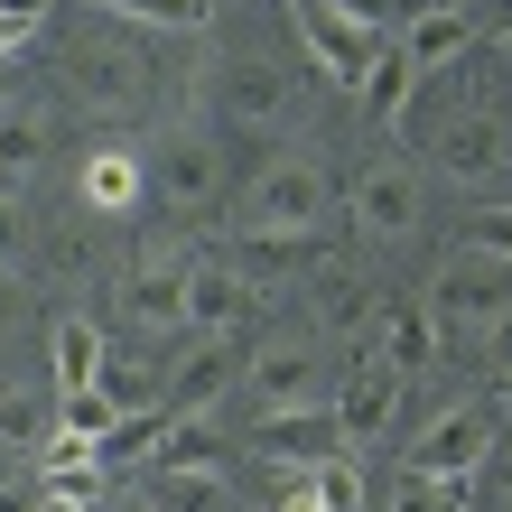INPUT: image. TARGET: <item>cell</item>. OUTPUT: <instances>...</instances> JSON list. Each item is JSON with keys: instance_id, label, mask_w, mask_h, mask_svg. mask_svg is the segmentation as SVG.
<instances>
[{"instance_id": "26", "label": "cell", "mask_w": 512, "mask_h": 512, "mask_svg": "<svg viewBox=\"0 0 512 512\" xmlns=\"http://www.w3.org/2000/svg\"><path fill=\"white\" fill-rule=\"evenodd\" d=\"M354 94H364V112H373L382 131H401V112H410V94H419V75L401 66V56H382V66H373L364 84H354Z\"/></svg>"}, {"instance_id": "18", "label": "cell", "mask_w": 512, "mask_h": 512, "mask_svg": "<svg viewBox=\"0 0 512 512\" xmlns=\"http://www.w3.org/2000/svg\"><path fill=\"white\" fill-rule=\"evenodd\" d=\"M38 168H47V103L0 94V196H19Z\"/></svg>"}, {"instance_id": "2", "label": "cell", "mask_w": 512, "mask_h": 512, "mask_svg": "<svg viewBox=\"0 0 512 512\" xmlns=\"http://www.w3.org/2000/svg\"><path fill=\"white\" fill-rule=\"evenodd\" d=\"M326 168L308 159V149H280L252 187H243V224H261V233H317V215H326Z\"/></svg>"}, {"instance_id": "9", "label": "cell", "mask_w": 512, "mask_h": 512, "mask_svg": "<svg viewBox=\"0 0 512 512\" xmlns=\"http://www.w3.org/2000/svg\"><path fill=\"white\" fill-rule=\"evenodd\" d=\"M261 466H326V457H345V429H336V410L326 401H308V410H261V429L243 438Z\"/></svg>"}, {"instance_id": "35", "label": "cell", "mask_w": 512, "mask_h": 512, "mask_svg": "<svg viewBox=\"0 0 512 512\" xmlns=\"http://www.w3.org/2000/svg\"><path fill=\"white\" fill-rule=\"evenodd\" d=\"M494 38H512V0H494Z\"/></svg>"}, {"instance_id": "32", "label": "cell", "mask_w": 512, "mask_h": 512, "mask_svg": "<svg viewBox=\"0 0 512 512\" xmlns=\"http://www.w3.org/2000/svg\"><path fill=\"white\" fill-rule=\"evenodd\" d=\"M19 252H28V224H19V205L0 196V280H10V270H19Z\"/></svg>"}, {"instance_id": "15", "label": "cell", "mask_w": 512, "mask_h": 512, "mask_svg": "<svg viewBox=\"0 0 512 512\" xmlns=\"http://www.w3.org/2000/svg\"><path fill=\"white\" fill-rule=\"evenodd\" d=\"M233 382H243V354H233V336H205V345L177 354V373H168V391H159V410H168V419H196V410H215Z\"/></svg>"}, {"instance_id": "12", "label": "cell", "mask_w": 512, "mask_h": 512, "mask_svg": "<svg viewBox=\"0 0 512 512\" xmlns=\"http://www.w3.org/2000/svg\"><path fill=\"white\" fill-rule=\"evenodd\" d=\"M140 187H149V159L131 140H94L75 159V205L84 215H140Z\"/></svg>"}, {"instance_id": "36", "label": "cell", "mask_w": 512, "mask_h": 512, "mask_svg": "<svg viewBox=\"0 0 512 512\" xmlns=\"http://www.w3.org/2000/svg\"><path fill=\"white\" fill-rule=\"evenodd\" d=\"M94 512H159V503H94Z\"/></svg>"}, {"instance_id": "27", "label": "cell", "mask_w": 512, "mask_h": 512, "mask_svg": "<svg viewBox=\"0 0 512 512\" xmlns=\"http://www.w3.org/2000/svg\"><path fill=\"white\" fill-rule=\"evenodd\" d=\"M391 512H475L466 485H447V475H401L391 485Z\"/></svg>"}, {"instance_id": "13", "label": "cell", "mask_w": 512, "mask_h": 512, "mask_svg": "<svg viewBox=\"0 0 512 512\" xmlns=\"http://www.w3.org/2000/svg\"><path fill=\"white\" fill-rule=\"evenodd\" d=\"M429 159H438V177L447 187H503V168H512V149H503V131L485 122V112H466V122H447L438 140H429Z\"/></svg>"}, {"instance_id": "21", "label": "cell", "mask_w": 512, "mask_h": 512, "mask_svg": "<svg viewBox=\"0 0 512 512\" xmlns=\"http://www.w3.org/2000/svg\"><path fill=\"white\" fill-rule=\"evenodd\" d=\"M131 317L149 326V336L187 326V261H177V252H149V261H140V280H131Z\"/></svg>"}, {"instance_id": "24", "label": "cell", "mask_w": 512, "mask_h": 512, "mask_svg": "<svg viewBox=\"0 0 512 512\" xmlns=\"http://www.w3.org/2000/svg\"><path fill=\"white\" fill-rule=\"evenodd\" d=\"M373 326H382L373 345H382L401 373H429V364H438V317H429V308H391V317H373Z\"/></svg>"}, {"instance_id": "23", "label": "cell", "mask_w": 512, "mask_h": 512, "mask_svg": "<svg viewBox=\"0 0 512 512\" xmlns=\"http://www.w3.org/2000/svg\"><path fill=\"white\" fill-rule=\"evenodd\" d=\"M56 429V410H47V391H28V382H0V457H38V438Z\"/></svg>"}, {"instance_id": "16", "label": "cell", "mask_w": 512, "mask_h": 512, "mask_svg": "<svg viewBox=\"0 0 512 512\" xmlns=\"http://www.w3.org/2000/svg\"><path fill=\"white\" fill-rule=\"evenodd\" d=\"M466 47H475V19H466V10H410L401 28H391V56H401L410 75H438V66H457Z\"/></svg>"}, {"instance_id": "25", "label": "cell", "mask_w": 512, "mask_h": 512, "mask_svg": "<svg viewBox=\"0 0 512 512\" xmlns=\"http://www.w3.org/2000/svg\"><path fill=\"white\" fill-rule=\"evenodd\" d=\"M122 419H131V401H122V391H66V401H56V429H66V438H112V429H122Z\"/></svg>"}, {"instance_id": "33", "label": "cell", "mask_w": 512, "mask_h": 512, "mask_svg": "<svg viewBox=\"0 0 512 512\" xmlns=\"http://www.w3.org/2000/svg\"><path fill=\"white\" fill-rule=\"evenodd\" d=\"M485 466H494V485H503V503H512V438H494V457H485Z\"/></svg>"}, {"instance_id": "3", "label": "cell", "mask_w": 512, "mask_h": 512, "mask_svg": "<svg viewBox=\"0 0 512 512\" xmlns=\"http://www.w3.org/2000/svg\"><path fill=\"white\" fill-rule=\"evenodd\" d=\"M289 19H298V47H308L336 84H364L382 56H391V28L354 19V10H336V0H289Z\"/></svg>"}, {"instance_id": "28", "label": "cell", "mask_w": 512, "mask_h": 512, "mask_svg": "<svg viewBox=\"0 0 512 512\" xmlns=\"http://www.w3.org/2000/svg\"><path fill=\"white\" fill-rule=\"evenodd\" d=\"M84 10H112V19H149V28H205V0H84Z\"/></svg>"}, {"instance_id": "29", "label": "cell", "mask_w": 512, "mask_h": 512, "mask_svg": "<svg viewBox=\"0 0 512 512\" xmlns=\"http://www.w3.org/2000/svg\"><path fill=\"white\" fill-rule=\"evenodd\" d=\"M466 252H494V261H512V205H485V215H466V233H457Z\"/></svg>"}, {"instance_id": "31", "label": "cell", "mask_w": 512, "mask_h": 512, "mask_svg": "<svg viewBox=\"0 0 512 512\" xmlns=\"http://www.w3.org/2000/svg\"><path fill=\"white\" fill-rule=\"evenodd\" d=\"M475 336H485V373H494V382H512V308H503V317H485Z\"/></svg>"}, {"instance_id": "34", "label": "cell", "mask_w": 512, "mask_h": 512, "mask_svg": "<svg viewBox=\"0 0 512 512\" xmlns=\"http://www.w3.org/2000/svg\"><path fill=\"white\" fill-rule=\"evenodd\" d=\"M38 512H94V503H75V494H47V503H38Z\"/></svg>"}, {"instance_id": "8", "label": "cell", "mask_w": 512, "mask_h": 512, "mask_svg": "<svg viewBox=\"0 0 512 512\" xmlns=\"http://www.w3.org/2000/svg\"><path fill=\"white\" fill-rule=\"evenodd\" d=\"M56 75H66V94H75V103H94V112H140V103H149L140 56H131V47H103V38H75Z\"/></svg>"}, {"instance_id": "30", "label": "cell", "mask_w": 512, "mask_h": 512, "mask_svg": "<svg viewBox=\"0 0 512 512\" xmlns=\"http://www.w3.org/2000/svg\"><path fill=\"white\" fill-rule=\"evenodd\" d=\"M38 19H47V0H0V56L38 38Z\"/></svg>"}, {"instance_id": "11", "label": "cell", "mask_w": 512, "mask_h": 512, "mask_svg": "<svg viewBox=\"0 0 512 512\" xmlns=\"http://www.w3.org/2000/svg\"><path fill=\"white\" fill-rule=\"evenodd\" d=\"M149 177H159L168 215H215V205H224V159H215V140H205V131H168Z\"/></svg>"}, {"instance_id": "6", "label": "cell", "mask_w": 512, "mask_h": 512, "mask_svg": "<svg viewBox=\"0 0 512 512\" xmlns=\"http://www.w3.org/2000/svg\"><path fill=\"white\" fill-rule=\"evenodd\" d=\"M419 215H429V187H419L410 159H373L354 177V233H364V243H410Z\"/></svg>"}, {"instance_id": "10", "label": "cell", "mask_w": 512, "mask_h": 512, "mask_svg": "<svg viewBox=\"0 0 512 512\" xmlns=\"http://www.w3.org/2000/svg\"><path fill=\"white\" fill-rule=\"evenodd\" d=\"M215 112L243 122V131H280L298 112V84H289V66H270V56H233L215 75Z\"/></svg>"}, {"instance_id": "1", "label": "cell", "mask_w": 512, "mask_h": 512, "mask_svg": "<svg viewBox=\"0 0 512 512\" xmlns=\"http://www.w3.org/2000/svg\"><path fill=\"white\" fill-rule=\"evenodd\" d=\"M494 438H503L494 401H447V410L419 419V438H401V475H447V485H466V475H485Z\"/></svg>"}, {"instance_id": "4", "label": "cell", "mask_w": 512, "mask_h": 512, "mask_svg": "<svg viewBox=\"0 0 512 512\" xmlns=\"http://www.w3.org/2000/svg\"><path fill=\"white\" fill-rule=\"evenodd\" d=\"M401 364H391V354L364 336L345 354V391H336V429H345V457L354 447H373V438H391V419H401Z\"/></svg>"}, {"instance_id": "22", "label": "cell", "mask_w": 512, "mask_h": 512, "mask_svg": "<svg viewBox=\"0 0 512 512\" xmlns=\"http://www.w3.org/2000/svg\"><path fill=\"white\" fill-rule=\"evenodd\" d=\"M112 364H103V326L94 317H56V401L66 391H94Z\"/></svg>"}, {"instance_id": "5", "label": "cell", "mask_w": 512, "mask_h": 512, "mask_svg": "<svg viewBox=\"0 0 512 512\" xmlns=\"http://www.w3.org/2000/svg\"><path fill=\"white\" fill-rule=\"evenodd\" d=\"M512 308V261H494V252H447L438 261V289H429V317L438 326H485V317H503Z\"/></svg>"}, {"instance_id": "20", "label": "cell", "mask_w": 512, "mask_h": 512, "mask_svg": "<svg viewBox=\"0 0 512 512\" xmlns=\"http://www.w3.org/2000/svg\"><path fill=\"white\" fill-rule=\"evenodd\" d=\"M149 503L159 512H243L224 466H149Z\"/></svg>"}, {"instance_id": "17", "label": "cell", "mask_w": 512, "mask_h": 512, "mask_svg": "<svg viewBox=\"0 0 512 512\" xmlns=\"http://www.w3.org/2000/svg\"><path fill=\"white\" fill-rule=\"evenodd\" d=\"M270 512H364V475H354V457L289 466V475H280V494H270Z\"/></svg>"}, {"instance_id": "7", "label": "cell", "mask_w": 512, "mask_h": 512, "mask_svg": "<svg viewBox=\"0 0 512 512\" xmlns=\"http://www.w3.org/2000/svg\"><path fill=\"white\" fill-rule=\"evenodd\" d=\"M317 336L308 326H280V336H261L252 345V364H243V382H252V401L261 410H308L317 401Z\"/></svg>"}, {"instance_id": "19", "label": "cell", "mask_w": 512, "mask_h": 512, "mask_svg": "<svg viewBox=\"0 0 512 512\" xmlns=\"http://www.w3.org/2000/svg\"><path fill=\"white\" fill-rule=\"evenodd\" d=\"M233 270H243V280L270 298V289H280V280H298V270H308L317 261V243H308V233H261V224H243V233H233V252H224Z\"/></svg>"}, {"instance_id": "14", "label": "cell", "mask_w": 512, "mask_h": 512, "mask_svg": "<svg viewBox=\"0 0 512 512\" xmlns=\"http://www.w3.org/2000/svg\"><path fill=\"white\" fill-rule=\"evenodd\" d=\"M252 308H261V289L224 252L215 261H187V326H196V336H233V326H252Z\"/></svg>"}]
</instances>
